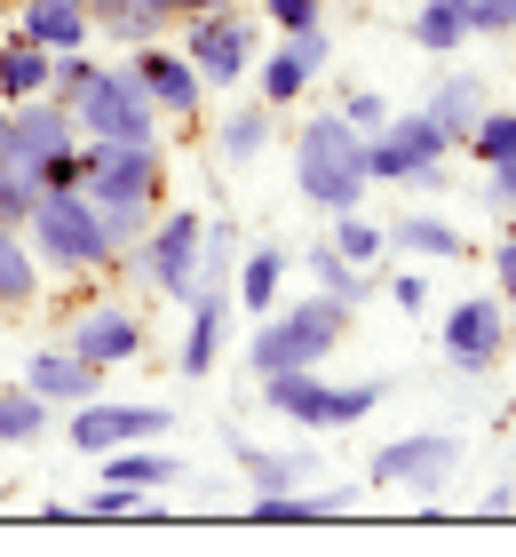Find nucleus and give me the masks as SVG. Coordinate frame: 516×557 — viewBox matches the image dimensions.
Returning <instances> with one entry per match:
<instances>
[{
  "label": "nucleus",
  "instance_id": "a19ab883",
  "mask_svg": "<svg viewBox=\"0 0 516 557\" xmlns=\"http://www.w3.org/2000/svg\"><path fill=\"white\" fill-rule=\"evenodd\" d=\"M484 208H493V215H516V160H493V168H484Z\"/></svg>",
  "mask_w": 516,
  "mask_h": 557
},
{
  "label": "nucleus",
  "instance_id": "f03ea898",
  "mask_svg": "<svg viewBox=\"0 0 516 557\" xmlns=\"http://www.w3.org/2000/svg\"><path fill=\"white\" fill-rule=\"evenodd\" d=\"M350 335V302H333L310 287L302 302H278V311L254 319L247 335V374H287V367H326Z\"/></svg>",
  "mask_w": 516,
  "mask_h": 557
},
{
  "label": "nucleus",
  "instance_id": "f704fd0d",
  "mask_svg": "<svg viewBox=\"0 0 516 557\" xmlns=\"http://www.w3.org/2000/svg\"><path fill=\"white\" fill-rule=\"evenodd\" d=\"M333 112H342V120H350L357 136H374V128H381V120H390L398 104H390V96H381V88H342V104H333Z\"/></svg>",
  "mask_w": 516,
  "mask_h": 557
},
{
  "label": "nucleus",
  "instance_id": "dca6fc26",
  "mask_svg": "<svg viewBox=\"0 0 516 557\" xmlns=\"http://www.w3.org/2000/svg\"><path fill=\"white\" fill-rule=\"evenodd\" d=\"M230 287H199L191 302H184V350H175V374L184 383H199V374H215L223 367V343H230Z\"/></svg>",
  "mask_w": 516,
  "mask_h": 557
},
{
  "label": "nucleus",
  "instance_id": "6ab92c4d",
  "mask_svg": "<svg viewBox=\"0 0 516 557\" xmlns=\"http://www.w3.org/2000/svg\"><path fill=\"white\" fill-rule=\"evenodd\" d=\"M230 462L247 470L254 494H287V486H310V470H318V446H254V438H230Z\"/></svg>",
  "mask_w": 516,
  "mask_h": 557
},
{
  "label": "nucleus",
  "instance_id": "c756f323",
  "mask_svg": "<svg viewBox=\"0 0 516 557\" xmlns=\"http://www.w3.org/2000/svg\"><path fill=\"white\" fill-rule=\"evenodd\" d=\"M302 271H310V287H318V295H333V302H350V311H357V302H366L374 295V271H357L350 256H342V247H310V256H302Z\"/></svg>",
  "mask_w": 516,
  "mask_h": 557
},
{
  "label": "nucleus",
  "instance_id": "bb28decb",
  "mask_svg": "<svg viewBox=\"0 0 516 557\" xmlns=\"http://www.w3.org/2000/svg\"><path fill=\"white\" fill-rule=\"evenodd\" d=\"M405 40L421 48V57H461V48H469V16H461V0H421V9L405 16Z\"/></svg>",
  "mask_w": 516,
  "mask_h": 557
},
{
  "label": "nucleus",
  "instance_id": "a18cd8bd",
  "mask_svg": "<svg viewBox=\"0 0 516 557\" xmlns=\"http://www.w3.org/2000/svg\"><path fill=\"white\" fill-rule=\"evenodd\" d=\"M206 9H247V0H184V16H206Z\"/></svg>",
  "mask_w": 516,
  "mask_h": 557
},
{
  "label": "nucleus",
  "instance_id": "2eb2a0df",
  "mask_svg": "<svg viewBox=\"0 0 516 557\" xmlns=\"http://www.w3.org/2000/svg\"><path fill=\"white\" fill-rule=\"evenodd\" d=\"M72 350H80L88 367H127V359H143V311H127L119 295H96V302H80L72 311V335H64Z\"/></svg>",
  "mask_w": 516,
  "mask_h": 557
},
{
  "label": "nucleus",
  "instance_id": "e433bc0d",
  "mask_svg": "<svg viewBox=\"0 0 516 557\" xmlns=\"http://www.w3.org/2000/svg\"><path fill=\"white\" fill-rule=\"evenodd\" d=\"M33 199H40V184L16 160H0V223H24V215H33Z\"/></svg>",
  "mask_w": 516,
  "mask_h": 557
},
{
  "label": "nucleus",
  "instance_id": "cd10ccee",
  "mask_svg": "<svg viewBox=\"0 0 516 557\" xmlns=\"http://www.w3.org/2000/svg\"><path fill=\"white\" fill-rule=\"evenodd\" d=\"M48 422H56V407H48L24 374H16V383H0V446H40Z\"/></svg>",
  "mask_w": 516,
  "mask_h": 557
},
{
  "label": "nucleus",
  "instance_id": "1a4fd4ad",
  "mask_svg": "<svg viewBox=\"0 0 516 557\" xmlns=\"http://www.w3.org/2000/svg\"><path fill=\"white\" fill-rule=\"evenodd\" d=\"M184 57L199 64L206 88H239L263 57V33L247 9H206V16H184Z\"/></svg>",
  "mask_w": 516,
  "mask_h": 557
},
{
  "label": "nucleus",
  "instance_id": "79ce46f5",
  "mask_svg": "<svg viewBox=\"0 0 516 557\" xmlns=\"http://www.w3.org/2000/svg\"><path fill=\"white\" fill-rule=\"evenodd\" d=\"M493 278H501V302L516 311V215H508V232H501V247H493Z\"/></svg>",
  "mask_w": 516,
  "mask_h": 557
},
{
  "label": "nucleus",
  "instance_id": "72a5a7b5",
  "mask_svg": "<svg viewBox=\"0 0 516 557\" xmlns=\"http://www.w3.org/2000/svg\"><path fill=\"white\" fill-rule=\"evenodd\" d=\"M469 151H477V168H493V160H516V112L484 104V120L469 128Z\"/></svg>",
  "mask_w": 516,
  "mask_h": 557
},
{
  "label": "nucleus",
  "instance_id": "a878e982",
  "mask_svg": "<svg viewBox=\"0 0 516 557\" xmlns=\"http://www.w3.org/2000/svg\"><path fill=\"white\" fill-rule=\"evenodd\" d=\"M48 48L24 33H0V104H24V96H48Z\"/></svg>",
  "mask_w": 516,
  "mask_h": 557
},
{
  "label": "nucleus",
  "instance_id": "7ed1b4c3",
  "mask_svg": "<svg viewBox=\"0 0 516 557\" xmlns=\"http://www.w3.org/2000/svg\"><path fill=\"white\" fill-rule=\"evenodd\" d=\"M263 383V407L278 422H294L302 438H326V430H357L381 398H390V374H357V383H326L318 367H287V374H254Z\"/></svg>",
  "mask_w": 516,
  "mask_h": 557
},
{
  "label": "nucleus",
  "instance_id": "5701e85b",
  "mask_svg": "<svg viewBox=\"0 0 516 557\" xmlns=\"http://www.w3.org/2000/svg\"><path fill=\"white\" fill-rule=\"evenodd\" d=\"M270 136H278V112L254 96V104H239V112L215 120V160H223V168H254V160L270 151Z\"/></svg>",
  "mask_w": 516,
  "mask_h": 557
},
{
  "label": "nucleus",
  "instance_id": "412c9836",
  "mask_svg": "<svg viewBox=\"0 0 516 557\" xmlns=\"http://www.w3.org/2000/svg\"><path fill=\"white\" fill-rule=\"evenodd\" d=\"M287 271H294V256L287 247H239V271H230V302H239V311H278V295H287Z\"/></svg>",
  "mask_w": 516,
  "mask_h": 557
},
{
  "label": "nucleus",
  "instance_id": "c03bdc74",
  "mask_svg": "<svg viewBox=\"0 0 516 557\" xmlns=\"http://www.w3.org/2000/svg\"><path fill=\"white\" fill-rule=\"evenodd\" d=\"M136 9H151V16H175V24H184V0H136Z\"/></svg>",
  "mask_w": 516,
  "mask_h": 557
},
{
  "label": "nucleus",
  "instance_id": "2f4dec72",
  "mask_svg": "<svg viewBox=\"0 0 516 557\" xmlns=\"http://www.w3.org/2000/svg\"><path fill=\"white\" fill-rule=\"evenodd\" d=\"M239 223L230 215H206V232H199V287H230V271H239Z\"/></svg>",
  "mask_w": 516,
  "mask_h": 557
},
{
  "label": "nucleus",
  "instance_id": "0eeeda50",
  "mask_svg": "<svg viewBox=\"0 0 516 557\" xmlns=\"http://www.w3.org/2000/svg\"><path fill=\"white\" fill-rule=\"evenodd\" d=\"M199 232H206V215H199V208H160V215H151V232L127 247L119 263L136 271L151 295L191 302V295H199Z\"/></svg>",
  "mask_w": 516,
  "mask_h": 557
},
{
  "label": "nucleus",
  "instance_id": "9d476101",
  "mask_svg": "<svg viewBox=\"0 0 516 557\" xmlns=\"http://www.w3.org/2000/svg\"><path fill=\"white\" fill-rule=\"evenodd\" d=\"M453 470H461V438H453V430H413V438H390V446L366 454L374 486H405V494H421V502L445 494Z\"/></svg>",
  "mask_w": 516,
  "mask_h": 557
},
{
  "label": "nucleus",
  "instance_id": "4468645a",
  "mask_svg": "<svg viewBox=\"0 0 516 557\" xmlns=\"http://www.w3.org/2000/svg\"><path fill=\"white\" fill-rule=\"evenodd\" d=\"M64 151H80V120H72V104H56V96H24V104H9V160L40 184L48 160H64Z\"/></svg>",
  "mask_w": 516,
  "mask_h": 557
},
{
  "label": "nucleus",
  "instance_id": "c9c22d12",
  "mask_svg": "<svg viewBox=\"0 0 516 557\" xmlns=\"http://www.w3.org/2000/svg\"><path fill=\"white\" fill-rule=\"evenodd\" d=\"M469 16V40H508L516 33V0H461Z\"/></svg>",
  "mask_w": 516,
  "mask_h": 557
},
{
  "label": "nucleus",
  "instance_id": "49530a36",
  "mask_svg": "<svg viewBox=\"0 0 516 557\" xmlns=\"http://www.w3.org/2000/svg\"><path fill=\"white\" fill-rule=\"evenodd\" d=\"M80 9H88V16L103 24V16H112V9H127V0H80Z\"/></svg>",
  "mask_w": 516,
  "mask_h": 557
},
{
  "label": "nucleus",
  "instance_id": "58836bf2",
  "mask_svg": "<svg viewBox=\"0 0 516 557\" xmlns=\"http://www.w3.org/2000/svg\"><path fill=\"white\" fill-rule=\"evenodd\" d=\"M357 502H366L357 486H302V510H310V525H318V518H357Z\"/></svg>",
  "mask_w": 516,
  "mask_h": 557
},
{
  "label": "nucleus",
  "instance_id": "de8ad7c7",
  "mask_svg": "<svg viewBox=\"0 0 516 557\" xmlns=\"http://www.w3.org/2000/svg\"><path fill=\"white\" fill-rule=\"evenodd\" d=\"M0 160H9V104H0Z\"/></svg>",
  "mask_w": 516,
  "mask_h": 557
},
{
  "label": "nucleus",
  "instance_id": "4c0bfd02",
  "mask_svg": "<svg viewBox=\"0 0 516 557\" xmlns=\"http://www.w3.org/2000/svg\"><path fill=\"white\" fill-rule=\"evenodd\" d=\"M247 518H254V525H310L302 486H287V494H254V502H247Z\"/></svg>",
  "mask_w": 516,
  "mask_h": 557
},
{
  "label": "nucleus",
  "instance_id": "ddd939ff",
  "mask_svg": "<svg viewBox=\"0 0 516 557\" xmlns=\"http://www.w3.org/2000/svg\"><path fill=\"white\" fill-rule=\"evenodd\" d=\"M437 350H445L461 374H493V367H501V350H508V302H501V295H469V302H453L445 326H437Z\"/></svg>",
  "mask_w": 516,
  "mask_h": 557
},
{
  "label": "nucleus",
  "instance_id": "7c9ffc66",
  "mask_svg": "<svg viewBox=\"0 0 516 557\" xmlns=\"http://www.w3.org/2000/svg\"><path fill=\"white\" fill-rule=\"evenodd\" d=\"M333 247H342L357 271H381V256H390V223H374L366 208H342V215H333Z\"/></svg>",
  "mask_w": 516,
  "mask_h": 557
},
{
  "label": "nucleus",
  "instance_id": "20e7f679",
  "mask_svg": "<svg viewBox=\"0 0 516 557\" xmlns=\"http://www.w3.org/2000/svg\"><path fill=\"white\" fill-rule=\"evenodd\" d=\"M294 184L302 199L318 215H342V208H366V136L350 128L342 112H318V120H302V136H294Z\"/></svg>",
  "mask_w": 516,
  "mask_h": 557
},
{
  "label": "nucleus",
  "instance_id": "4be33fe9",
  "mask_svg": "<svg viewBox=\"0 0 516 557\" xmlns=\"http://www.w3.org/2000/svg\"><path fill=\"white\" fill-rule=\"evenodd\" d=\"M484 104H493V88H484L477 72H445V81L429 88V104H421V112L437 120V128H445V144H469V128L484 120Z\"/></svg>",
  "mask_w": 516,
  "mask_h": 557
},
{
  "label": "nucleus",
  "instance_id": "6e6552de",
  "mask_svg": "<svg viewBox=\"0 0 516 557\" xmlns=\"http://www.w3.org/2000/svg\"><path fill=\"white\" fill-rule=\"evenodd\" d=\"M88 199L96 208H167V151L160 144H96L80 136Z\"/></svg>",
  "mask_w": 516,
  "mask_h": 557
},
{
  "label": "nucleus",
  "instance_id": "393cba45",
  "mask_svg": "<svg viewBox=\"0 0 516 557\" xmlns=\"http://www.w3.org/2000/svg\"><path fill=\"white\" fill-rule=\"evenodd\" d=\"M40 256L24 239V223H0V311H33L40 302Z\"/></svg>",
  "mask_w": 516,
  "mask_h": 557
},
{
  "label": "nucleus",
  "instance_id": "f257e3e1",
  "mask_svg": "<svg viewBox=\"0 0 516 557\" xmlns=\"http://www.w3.org/2000/svg\"><path fill=\"white\" fill-rule=\"evenodd\" d=\"M24 239H33L40 271L56 278H88V271H112L119 247H112V223L88 199V184H64V191H40L33 215H24Z\"/></svg>",
  "mask_w": 516,
  "mask_h": 557
},
{
  "label": "nucleus",
  "instance_id": "37998d69",
  "mask_svg": "<svg viewBox=\"0 0 516 557\" xmlns=\"http://www.w3.org/2000/svg\"><path fill=\"white\" fill-rule=\"evenodd\" d=\"M390 295L405 302V311H429V278H421V271H398V278H390Z\"/></svg>",
  "mask_w": 516,
  "mask_h": 557
},
{
  "label": "nucleus",
  "instance_id": "423d86ee",
  "mask_svg": "<svg viewBox=\"0 0 516 557\" xmlns=\"http://www.w3.org/2000/svg\"><path fill=\"white\" fill-rule=\"evenodd\" d=\"M445 128L429 112H390L366 136V175L374 184H405V191H445Z\"/></svg>",
  "mask_w": 516,
  "mask_h": 557
},
{
  "label": "nucleus",
  "instance_id": "473e14b6",
  "mask_svg": "<svg viewBox=\"0 0 516 557\" xmlns=\"http://www.w3.org/2000/svg\"><path fill=\"white\" fill-rule=\"evenodd\" d=\"M96 33L136 57V48H151V40H167V33H175V16H151V9H136V0H127V9H112V16L96 24Z\"/></svg>",
  "mask_w": 516,
  "mask_h": 557
},
{
  "label": "nucleus",
  "instance_id": "39448f33",
  "mask_svg": "<svg viewBox=\"0 0 516 557\" xmlns=\"http://www.w3.org/2000/svg\"><path fill=\"white\" fill-rule=\"evenodd\" d=\"M72 120H80V136H96V144H160V104H151L136 57L96 64V81L72 96Z\"/></svg>",
  "mask_w": 516,
  "mask_h": 557
},
{
  "label": "nucleus",
  "instance_id": "b1692460",
  "mask_svg": "<svg viewBox=\"0 0 516 557\" xmlns=\"http://www.w3.org/2000/svg\"><path fill=\"white\" fill-rule=\"evenodd\" d=\"M103 462V486H175L184 478V454H167V446H151V438H136V446H112V454H96Z\"/></svg>",
  "mask_w": 516,
  "mask_h": 557
},
{
  "label": "nucleus",
  "instance_id": "9b49d317",
  "mask_svg": "<svg viewBox=\"0 0 516 557\" xmlns=\"http://www.w3.org/2000/svg\"><path fill=\"white\" fill-rule=\"evenodd\" d=\"M326 57H333V33L326 24H302V33H287V48H263V57H254V96H263L270 112H294L310 96V81L326 72Z\"/></svg>",
  "mask_w": 516,
  "mask_h": 557
},
{
  "label": "nucleus",
  "instance_id": "ea45409f",
  "mask_svg": "<svg viewBox=\"0 0 516 557\" xmlns=\"http://www.w3.org/2000/svg\"><path fill=\"white\" fill-rule=\"evenodd\" d=\"M263 16L278 33H302V24H326V0H263Z\"/></svg>",
  "mask_w": 516,
  "mask_h": 557
},
{
  "label": "nucleus",
  "instance_id": "a211bd4d",
  "mask_svg": "<svg viewBox=\"0 0 516 557\" xmlns=\"http://www.w3.org/2000/svg\"><path fill=\"white\" fill-rule=\"evenodd\" d=\"M24 383H33L56 414H72V407H88V398H103V367H88L72 343H40L33 359H24Z\"/></svg>",
  "mask_w": 516,
  "mask_h": 557
},
{
  "label": "nucleus",
  "instance_id": "c85d7f7f",
  "mask_svg": "<svg viewBox=\"0 0 516 557\" xmlns=\"http://www.w3.org/2000/svg\"><path fill=\"white\" fill-rule=\"evenodd\" d=\"M390 247H398V256H421V263H453V256H461L469 239H461L445 215L413 208V215H398V223H390Z\"/></svg>",
  "mask_w": 516,
  "mask_h": 557
},
{
  "label": "nucleus",
  "instance_id": "aec40b11",
  "mask_svg": "<svg viewBox=\"0 0 516 557\" xmlns=\"http://www.w3.org/2000/svg\"><path fill=\"white\" fill-rule=\"evenodd\" d=\"M16 33L40 40L48 57H64V48H88L96 40V16L80 0H16Z\"/></svg>",
  "mask_w": 516,
  "mask_h": 557
},
{
  "label": "nucleus",
  "instance_id": "f8f14e48",
  "mask_svg": "<svg viewBox=\"0 0 516 557\" xmlns=\"http://www.w3.org/2000/svg\"><path fill=\"white\" fill-rule=\"evenodd\" d=\"M167 430H175V407H160V398H88V407H72V446L80 454L167 438Z\"/></svg>",
  "mask_w": 516,
  "mask_h": 557
},
{
  "label": "nucleus",
  "instance_id": "f3484780",
  "mask_svg": "<svg viewBox=\"0 0 516 557\" xmlns=\"http://www.w3.org/2000/svg\"><path fill=\"white\" fill-rule=\"evenodd\" d=\"M136 72H143V88H151V104H160V120H199V104H206V81H199V64H191L175 40H151V48H136Z\"/></svg>",
  "mask_w": 516,
  "mask_h": 557
}]
</instances>
